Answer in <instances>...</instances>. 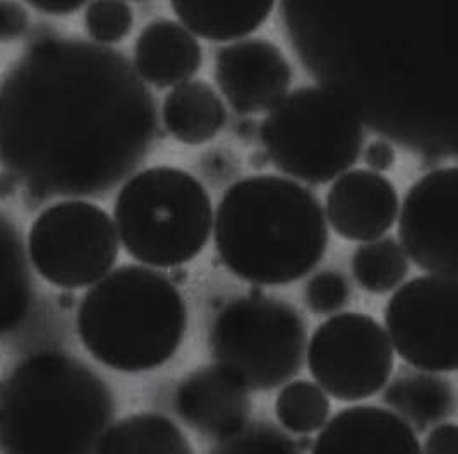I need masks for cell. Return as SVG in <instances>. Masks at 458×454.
<instances>
[{
	"mask_svg": "<svg viewBox=\"0 0 458 454\" xmlns=\"http://www.w3.org/2000/svg\"><path fill=\"white\" fill-rule=\"evenodd\" d=\"M97 453H192V446L170 418L157 413L125 416L105 429Z\"/></svg>",
	"mask_w": 458,
	"mask_h": 454,
	"instance_id": "44dd1931",
	"label": "cell"
},
{
	"mask_svg": "<svg viewBox=\"0 0 458 454\" xmlns=\"http://www.w3.org/2000/svg\"><path fill=\"white\" fill-rule=\"evenodd\" d=\"M192 35L208 42H233L259 29L273 13L275 0H170Z\"/></svg>",
	"mask_w": 458,
	"mask_h": 454,
	"instance_id": "e0dca14e",
	"label": "cell"
},
{
	"mask_svg": "<svg viewBox=\"0 0 458 454\" xmlns=\"http://www.w3.org/2000/svg\"><path fill=\"white\" fill-rule=\"evenodd\" d=\"M174 401L189 429L215 441L239 431L250 418L248 388L218 364L188 374L177 386Z\"/></svg>",
	"mask_w": 458,
	"mask_h": 454,
	"instance_id": "5bb4252c",
	"label": "cell"
},
{
	"mask_svg": "<svg viewBox=\"0 0 458 454\" xmlns=\"http://www.w3.org/2000/svg\"><path fill=\"white\" fill-rule=\"evenodd\" d=\"M271 164L293 181L323 186L355 165L364 129L334 91L304 86L267 112L259 129Z\"/></svg>",
	"mask_w": 458,
	"mask_h": 454,
	"instance_id": "8992f818",
	"label": "cell"
},
{
	"mask_svg": "<svg viewBox=\"0 0 458 454\" xmlns=\"http://www.w3.org/2000/svg\"><path fill=\"white\" fill-rule=\"evenodd\" d=\"M18 184H20L18 179H16L13 173H9V172L4 170V172L0 173V198L11 196V194L16 190Z\"/></svg>",
	"mask_w": 458,
	"mask_h": 454,
	"instance_id": "4dcf8cb0",
	"label": "cell"
},
{
	"mask_svg": "<svg viewBox=\"0 0 458 454\" xmlns=\"http://www.w3.org/2000/svg\"><path fill=\"white\" fill-rule=\"evenodd\" d=\"M37 11L52 16H67L80 11L88 0H26Z\"/></svg>",
	"mask_w": 458,
	"mask_h": 454,
	"instance_id": "f546056e",
	"label": "cell"
},
{
	"mask_svg": "<svg viewBox=\"0 0 458 454\" xmlns=\"http://www.w3.org/2000/svg\"><path fill=\"white\" fill-rule=\"evenodd\" d=\"M157 114L124 57L42 37L0 83V165L24 199L102 198L143 162Z\"/></svg>",
	"mask_w": 458,
	"mask_h": 454,
	"instance_id": "6da1fadb",
	"label": "cell"
},
{
	"mask_svg": "<svg viewBox=\"0 0 458 454\" xmlns=\"http://www.w3.org/2000/svg\"><path fill=\"white\" fill-rule=\"evenodd\" d=\"M424 451L433 454L458 453V427L455 422H439L426 435Z\"/></svg>",
	"mask_w": 458,
	"mask_h": 454,
	"instance_id": "83f0119b",
	"label": "cell"
},
{
	"mask_svg": "<svg viewBox=\"0 0 458 454\" xmlns=\"http://www.w3.org/2000/svg\"><path fill=\"white\" fill-rule=\"evenodd\" d=\"M208 190L186 170L149 166L125 181L114 220L125 252L151 268L184 266L207 248L213 230Z\"/></svg>",
	"mask_w": 458,
	"mask_h": 454,
	"instance_id": "5b68a950",
	"label": "cell"
},
{
	"mask_svg": "<svg viewBox=\"0 0 458 454\" xmlns=\"http://www.w3.org/2000/svg\"><path fill=\"white\" fill-rule=\"evenodd\" d=\"M352 273L364 291L383 295L403 283L409 274V257L394 237H377L355 248Z\"/></svg>",
	"mask_w": 458,
	"mask_h": 454,
	"instance_id": "7402d4cb",
	"label": "cell"
},
{
	"mask_svg": "<svg viewBox=\"0 0 458 454\" xmlns=\"http://www.w3.org/2000/svg\"><path fill=\"white\" fill-rule=\"evenodd\" d=\"M215 248L237 278L282 287L325 257L328 222L313 192L278 175H252L230 186L213 216Z\"/></svg>",
	"mask_w": 458,
	"mask_h": 454,
	"instance_id": "7a4b0ae2",
	"label": "cell"
},
{
	"mask_svg": "<svg viewBox=\"0 0 458 454\" xmlns=\"http://www.w3.org/2000/svg\"><path fill=\"white\" fill-rule=\"evenodd\" d=\"M328 394L306 379L289 381L276 394L275 413L287 433L310 435L318 433L330 418Z\"/></svg>",
	"mask_w": 458,
	"mask_h": 454,
	"instance_id": "603a6c76",
	"label": "cell"
},
{
	"mask_svg": "<svg viewBox=\"0 0 458 454\" xmlns=\"http://www.w3.org/2000/svg\"><path fill=\"white\" fill-rule=\"evenodd\" d=\"M327 194V222L351 242H369L395 225L400 199L390 179L369 168L340 173Z\"/></svg>",
	"mask_w": 458,
	"mask_h": 454,
	"instance_id": "4fadbf2b",
	"label": "cell"
},
{
	"mask_svg": "<svg viewBox=\"0 0 458 454\" xmlns=\"http://www.w3.org/2000/svg\"><path fill=\"white\" fill-rule=\"evenodd\" d=\"M385 331L414 369H458V278L424 274L396 287L385 306Z\"/></svg>",
	"mask_w": 458,
	"mask_h": 454,
	"instance_id": "30bf717a",
	"label": "cell"
},
{
	"mask_svg": "<svg viewBox=\"0 0 458 454\" xmlns=\"http://www.w3.org/2000/svg\"><path fill=\"white\" fill-rule=\"evenodd\" d=\"M112 415V392L95 372L59 351H37L0 381V451H95Z\"/></svg>",
	"mask_w": 458,
	"mask_h": 454,
	"instance_id": "3957f363",
	"label": "cell"
},
{
	"mask_svg": "<svg viewBox=\"0 0 458 454\" xmlns=\"http://www.w3.org/2000/svg\"><path fill=\"white\" fill-rule=\"evenodd\" d=\"M385 403L412 427L426 431L455 413V390L437 372L403 371L386 388Z\"/></svg>",
	"mask_w": 458,
	"mask_h": 454,
	"instance_id": "d6986e66",
	"label": "cell"
},
{
	"mask_svg": "<svg viewBox=\"0 0 458 454\" xmlns=\"http://www.w3.org/2000/svg\"><path fill=\"white\" fill-rule=\"evenodd\" d=\"M306 345L299 310L261 293L229 302L209 330L216 364L248 391H270L293 379L302 369Z\"/></svg>",
	"mask_w": 458,
	"mask_h": 454,
	"instance_id": "52a82bcc",
	"label": "cell"
},
{
	"mask_svg": "<svg viewBox=\"0 0 458 454\" xmlns=\"http://www.w3.org/2000/svg\"><path fill=\"white\" fill-rule=\"evenodd\" d=\"M308 367L323 391L338 401L352 403L375 396L388 384L395 351L375 317L344 312L314 331Z\"/></svg>",
	"mask_w": 458,
	"mask_h": 454,
	"instance_id": "9c48e42d",
	"label": "cell"
},
{
	"mask_svg": "<svg viewBox=\"0 0 458 454\" xmlns=\"http://www.w3.org/2000/svg\"><path fill=\"white\" fill-rule=\"evenodd\" d=\"M203 65L198 37L177 21L149 22L134 45L136 74L157 89L186 83Z\"/></svg>",
	"mask_w": 458,
	"mask_h": 454,
	"instance_id": "2e32d148",
	"label": "cell"
},
{
	"mask_svg": "<svg viewBox=\"0 0 458 454\" xmlns=\"http://www.w3.org/2000/svg\"><path fill=\"white\" fill-rule=\"evenodd\" d=\"M76 324L91 357L114 371L138 374L174 358L188 330V306L164 273L124 265L84 293Z\"/></svg>",
	"mask_w": 458,
	"mask_h": 454,
	"instance_id": "277c9868",
	"label": "cell"
},
{
	"mask_svg": "<svg viewBox=\"0 0 458 454\" xmlns=\"http://www.w3.org/2000/svg\"><path fill=\"white\" fill-rule=\"evenodd\" d=\"M215 83L239 115L270 112L291 89L285 54L270 40L241 38L225 45L215 61Z\"/></svg>",
	"mask_w": 458,
	"mask_h": 454,
	"instance_id": "7c38bea8",
	"label": "cell"
},
{
	"mask_svg": "<svg viewBox=\"0 0 458 454\" xmlns=\"http://www.w3.org/2000/svg\"><path fill=\"white\" fill-rule=\"evenodd\" d=\"M35 304V285L21 233L0 213V338L21 328Z\"/></svg>",
	"mask_w": 458,
	"mask_h": 454,
	"instance_id": "ffe728a7",
	"label": "cell"
},
{
	"mask_svg": "<svg viewBox=\"0 0 458 454\" xmlns=\"http://www.w3.org/2000/svg\"><path fill=\"white\" fill-rule=\"evenodd\" d=\"M362 160L364 165H368L369 170L383 173L392 170L396 164V151L392 143L385 139H375L369 145L366 146L362 151Z\"/></svg>",
	"mask_w": 458,
	"mask_h": 454,
	"instance_id": "f1b7e54d",
	"label": "cell"
},
{
	"mask_svg": "<svg viewBox=\"0 0 458 454\" xmlns=\"http://www.w3.org/2000/svg\"><path fill=\"white\" fill-rule=\"evenodd\" d=\"M30 28V18L21 4L14 0H0V42L21 38Z\"/></svg>",
	"mask_w": 458,
	"mask_h": 454,
	"instance_id": "4316f807",
	"label": "cell"
},
{
	"mask_svg": "<svg viewBox=\"0 0 458 454\" xmlns=\"http://www.w3.org/2000/svg\"><path fill=\"white\" fill-rule=\"evenodd\" d=\"M28 254L45 282L64 290L102 280L119 257V235L102 207L67 199L43 209L31 225Z\"/></svg>",
	"mask_w": 458,
	"mask_h": 454,
	"instance_id": "ba28073f",
	"label": "cell"
},
{
	"mask_svg": "<svg viewBox=\"0 0 458 454\" xmlns=\"http://www.w3.org/2000/svg\"><path fill=\"white\" fill-rule=\"evenodd\" d=\"M318 433L313 453H420L416 431L407 420L371 405L340 410Z\"/></svg>",
	"mask_w": 458,
	"mask_h": 454,
	"instance_id": "9a60e30c",
	"label": "cell"
},
{
	"mask_svg": "<svg viewBox=\"0 0 458 454\" xmlns=\"http://www.w3.org/2000/svg\"><path fill=\"white\" fill-rule=\"evenodd\" d=\"M215 453H299L301 448L285 429L270 422H246L239 431L216 441Z\"/></svg>",
	"mask_w": 458,
	"mask_h": 454,
	"instance_id": "cb8c5ba5",
	"label": "cell"
},
{
	"mask_svg": "<svg viewBox=\"0 0 458 454\" xmlns=\"http://www.w3.org/2000/svg\"><path fill=\"white\" fill-rule=\"evenodd\" d=\"M407 257L428 274L458 278V168H437L409 189L398 218Z\"/></svg>",
	"mask_w": 458,
	"mask_h": 454,
	"instance_id": "8fae6325",
	"label": "cell"
},
{
	"mask_svg": "<svg viewBox=\"0 0 458 454\" xmlns=\"http://www.w3.org/2000/svg\"><path fill=\"white\" fill-rule=\"evenodd\" d=\"M168 134L188 146L207 145L227 124V108L211 84L189 80L170 89L162 108Z\"/></svg>",
	"mask_w": 458,
	"mask_h": 454,
	"instance_id": "ac0fdd59",
	"label": "cell"
},
{
	"mask_svg": "<svg viewBox=\"0 0 458 454\" xmlns=\"http://www.w3.org/2000/svg\"><path fill=\"white\" fill-rule=\"evenodd\" d=\"M352 289L349 280L338 269H323L313 274L304 287V304L316 315H330L345 307Z\"/></svg>",
	"mask_w": 458,
	"mask_h": 454,
	"instance_id": "484cf974",
	"label": "cell"
},
{
	"mask_svg": "<svg viewBox=\"0 0 458 454\" xmlns=\"http://www.w3.org/2000/svg\"><path fill=\"white\" fill-rule=\"evenodd\" d=\"M132 26L134 13L125 0H91L86 7L84 28L93 42H123L132 31Z\"/></svg>",
	"mask_w": 458,
	"mask_h": 454,
	"instance_id": "d4e9b609",
	"label": "cell"
}]
</instances>
